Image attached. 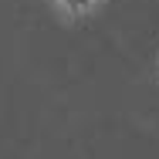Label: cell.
I'll return each instance as SVG.
<instances>
[{"instance_id":"obj_1","label":"cell","mask_w":159,"mask_h":159,"mask_svg":"<svg viewBox=\"0 0 159 159\" xmlns=\"http://www.w3.org/2000/svg\"><path fill=\"white\" fill-rule=\"evenodd\" d=\"M51 3L61 10L64 17H88V14H95L105 0H51Z\"/></svg>"}]
</instances>
